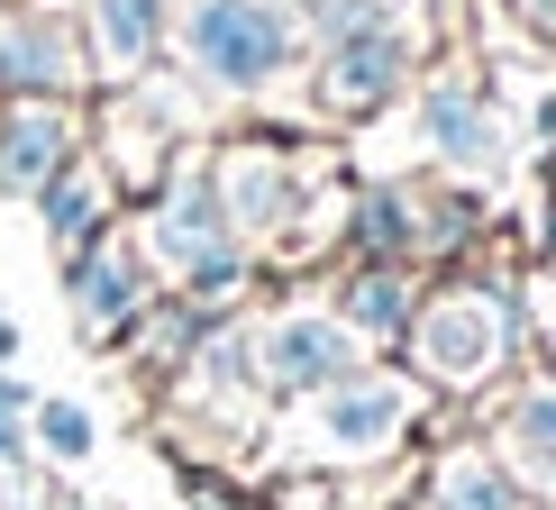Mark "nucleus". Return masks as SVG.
<instances>
[{
    "instance_id": "6",
    "label": "nucleus",
    "mask_w": 556,
    "mask_h": 510,
    "mask_svg": "<svg viewBox=\"0 0 556 510\" xmlns=\"http://www.w3.org/2000/svg\"><path fill=\"white\" fill-rule=\"evenodd\" d=\"M91 18H101L110 64H147V46H155V0H91Z\"/></svg>"
},
{
    "instance_id": "1",
    "label": "nucleus",
    "mask_w": 556,
    "mask_h": 510,
    "mask_svg": "<svg viewBox=\"0 0 556 510\" xmlns=\"http://www.w3.org/2000/svg\"><path fill=\"white\" fill-rule=\"evenodd\" d=\"M182 46H192V64L219 74V82H265L274 64H283V10H265V0H201Z\"/></svg>"
},
{
    "instance_id": "8",
    "label": "nucleus",
    "mask_w": 556,
    "mask_h": 510,
    "mask_svg": "<svg viewBox=\"0 0 556 510\" xmlns=\"http://www.w3.org/2000/svg\"><path fill=\"white\" fill-rule=\"evenodd\" d=\"M46 437H55L64 456H83V447H91V429H83V410H64V401L46 410Z\"/></svg>"
},
{
    "instance_id": "3",
    "label": "nucleus",
    "mask_w": 556,
    "mask_h": 510,
    "mask_svg": "<svg viewBox=\"0 0 556 510\" xmlns=\"http://www.w3.org/2000/svg\"><path fill=\"white\" fill-rule=\"evenodd\" d=\"M64 155V119H46V110H18V128L0 137V174L10 182H46Z\"/></svg>"
},
{
    "instance_id": "5",
    "label": "nucleus",
    "mask_w": 556,
    "mask_h": 510,
    "mask_svg": "<svg viewBox=\"0 0 556 510\" xmlns=\"http://www.w3.org/2000/svg\"><path fill=\"white\" fill-rule=\"evenodd\" d=\"M338 356H346L338 329H283V337L265 346V374H274V383H311V374H329Z\"/></svg>"
},
{
    "instance_id": "7",
    "label": "nucleus",
    "mask_w": 556,
    "mask_h": 510,
    "mask_svg": "<svg viewBox=\"0 0 556 510\" xmlns=\"http://www.w3.org/2000/svg\"><path fill=\"white\" fill-rule=\"evenodd\" d=\"M83 301H91V319H110V310L128 319V301H137L128 255H91V265H83Z\"/></svg>"
},
{
    "instance_id": "4",
    "label": "nucleus",
    "mask_w": 556,
    "mask_h": 510,
    "mask_svg": "<svg viewBox=\"0 0 556 510\" xmlns=\"http://www.w3.org/2000/svg\"><path fill=\"white\" fill-rule=\"evenodd\" d=\"M429 137L447 155H466V165H483V155H493V110H475L466 91H438L429 101Z\"/></svg>"
},
{
    "instance_id": "2",
    "label": "nucleus",
    "mask_w": 556,
    "mask_h": 510,
    "mask_svg": "<svg viewBox=\"0 0 556 510\" xmlns=\"http://www.w3.org/2000/svg\"><path fill=\"white\" fill-rule=\"evenodd\" d=\"M392 74H402V37H392V28H356L329 55V101H375Z\"/></svg>"
}]
</instances>
